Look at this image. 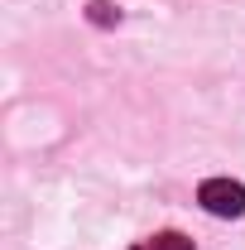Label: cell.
<instances>
[{
    "label": "cell",
    "instance_id": "7a4b0ae2",
    "mask_svg": "<svg viewBox=\"0 0 245 250\" xmlns=\"http://www.w3.org/2000/svg\"><path fill=\"white\" fill-rule=\"evenodd\" d=\"M87 20L101 24V29H111V24H121V10H116L111 0H92V5H87Z\"/></svg>",
    "mask_w": 245,
    "mask_h": 250
},
{
    "label": "cell",
    "instance_id": "3957f363",
    "mask_svg": "<svg viewBox=\"0 0 245 250\" xmlns=\"http://www.w3.org/2000/svg\"><path fill=\"white\" fill-rule=\"evenodd\" d=\"M149 250H197V246H192L187 236H178V231H159Z\"/></svg>",
    "mask_w": 245,
    "mask_h": 250
},
{
    "label": "cell",
    "instance_id": "277c9868",
    "mask_svg": "<svg viewBox=\"0 0 245 250\" xmlns=\"http://www.w3.org/2000/svg\"><path fill=\"white\" fill-rule=\"evenodd\" d=\"M135 250H144V246H135Z\"/></svg>",
    "mask_w": 245,
    "mask_h": 250
},
{
    "label": "cell",
    "instance_id": "6da1fadb",
    "mask_svg": "<svg viewBox=\"0 0 245 250\" xmlns=\"http://www.w3.org/2000/svg\"><path fill=\"white\" fill-rule=\"evenodd\" d=\"M197 202H202L212 217H245V183L207 178V183L197 188Z\"/></svg>",
    "mask_w": 245,
    "mask_h": 250
}]
</instances>
